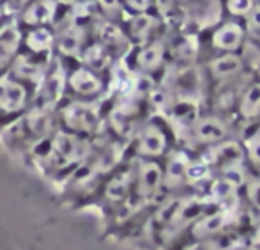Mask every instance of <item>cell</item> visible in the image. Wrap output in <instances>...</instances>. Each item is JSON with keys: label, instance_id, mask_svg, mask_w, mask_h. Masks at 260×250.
Listing matches in <instances>:
<instances>
[{"label": "cell", "instance_id": "cell-8", "mask_svg": "<svg viewBox=\"0 0 260 250\" xmlns=\"http://www.w3.org/2000/svg\"><path fill=\"white\" fill-rule=\"evenodd\" d=\"M62 13H64V7L58 0H32L14 18L21 29L53 27Z\"/></svg>", "mask_w": 260, "mask_h": 250}, {"label": "cell", "instance_id": "cell-14", "mask_svg": "<svg viewBox=\"0 0 260 250\" xmlns=\"http://www.w3.org/2000/svg\"><path fill=\"white\" fill-rule=\"evenodd\" d=\"M193 135L200 144H209L216 146L219 142H223L229 135V126L225 124V121L219 119L218 116H206L199 117L195 121V124L191 126Z\"/></svg>", "mask_w": 260, "mask_h": 250}, {"label": "cell", "instance_id": "cell-5", "mask_svg": "<svg viewBox=\"0 0 260 250\" xmlns=\"http://www.w3.org/2000/svg\"><path fill=\"white\" fill-rule=\"evenodd\" d=\"M36 91L13 75L0 76V133L28 112L34 105Z\"/></svg>", "mask_w": 260, "mask_h": 250}, {"label": "cell", "instance_id": "cell-18", "mask_svg": "<svg viewBox=\"0 0 260 250\" xmlns=\"http://www.w3.org/2000/svg\"><path fill=\"white\" fill-rule=\"evenodd\" d=\"M244 31L239 23H225L212 36V46L223 51H234L241 46Z\"/></svg>", "mask_w": 260, "mask_h": 250}, {"label": "cell", "instance_id": "cell-1", "mask_svg": "<svg viewBox=\"0 0 260 250\" xmlns=\"http://www.w3.org/2000/svg\"><path fill=\"white\" fill-rule=\"evenodd\" d=\"M94 151V138L62 130L60 126L30 154L25 165L38 171L45 179L62 186Z\"/></svg>", "mask_w": 260, "mask_h": 250}, {"label": "cell", "instance_id": "cell-7", "mask_svg": "<svg viewBox=\"0 0 260 250\" xmlns=\"http://www.w3.org/2000/svg\"><path fill=\"white\" fill-rule=\"evenodd\" d=\"M168 138L165 130L156 123H145L133 133V151L137 158L154 160L167 153Z\"/></svg>", "mask_w": 260, "mask_h": 250}, {"label": "cell", "instance_id": "cell-11", "mask_svg": "<svg viewBox=\"0 0 260 250\" xmlns=\"http://www.w3.org/2000/svg\"><path fill=\"white\" fill-rule=\"evenodd\" d=\"M55 45H57L55 27L21 29V50L41 57H55Z\"/></svg>", "mask_w": 260, "mask_h": 250}, {"label": "cell", "instance_id": "cell-2", "mask_svg": "<svg viewBox=\"0 0 260 250\" xmlns=\"http://www.w3.org/2000/svg\"><path fill=\"white\" fill-rule=\"evenodd\" d=\"M58 128L57 110L32 105L25 116L0 133V141L16 158L25 161Z\"/></svg>", "mask_w": 260, "mask_h": 250}, {"label": "cell", "instance_id": "cell-29", "mask_svg": "<svg viewBox=\"0 0 260 250\" xmlns=\"http://www.w3.org/2000/svg\"><path fill=\"white\" fill-rule=\"evenodd\" d=\"M122 4H126L127 9L133 11L135 14H138V13H147L152 6V0H122Z\"/></svg>", "mask_w": 260, "mask_h": 250}, {"label": "cell", "instance_id": "cell-26", "mask_svg": "<svg viewBox=\"0 0 260 250\" xmlns=\"http://www.w3.org/2000/svg\"><path fill=\"white\" fill-rule=\"evenodd\" d=\"M246 185V199L255 211L260 213V179H250Z\"/></svg>", "mask_w": 260, "mask_h": 250}, {"label": "cell", "instance_id": "cell-3", "mask_svg": "<svg viewBox=\"0 0 260 250\" xmlns=\"http://www.w3.org/2000/svg\"><path fill=\"white\" fill-rule=\"evenodd\" d=\"M57 119L62 130L96 138L106 131V101L64 98L57 108Z\"/></svg>", "mask_w": 260, "mask_h": 250}, {"label": "cell", "instance_id": "cell-23", "mask_svg": "<svg viewBox=\"0 0 260 250\" xmlns=\"http://www.w3.org/2000/svg\"><path fill=\"white\" fill-rule=\"evenodd\" d=\"M237 188H239V186H237L232 179H229L226 176H221V178H218L211 185V201L212 202H229L230 199L236 197Z\"/></svg>", "mask_w": 260, "mask_h": 250}, {"label": "cell", "instance_id": "cell-15", "mask_svg": "<svg viewBox=\"0 0 260 250\" xmlns=\"http://www.w3.org/2000/svg\"><path fill=\"white\" fill-rule=\"evenodd\" d=\"M78 61L82 62V64L89 66V68L106 75L113 66V51L110 50L108 46H105L103 43L96 41V39L92 38V41L85 46V50L82 51Z\"/></svg>", "mask_w": 260, "mask_h": 250}, {"label": "cell", "instance_id": "cell-21", "mask_svg": "<svg viewBox=\"0 0 260 250\" xmlns=\"http://www.w3.org/2000/svg\"><path fill=\"white\" fill-rule=\"evenodd\" d=\"M239 114L243 119H255L260 116V82L251 84L241 96Z\"/></svg>", "mask_w": 260, "mask_h": 250}, {"label": "cell", "instance_id": "cell-22", "mask_svg": "<svg viewBox=\"0 0 260 250\" xmlns=\"http://www.w3.org/2000/svg\"><path fill=\"white\" fill-rule=\"evenodd\" d=\"M156 25V18L149 13H138V14H133L127 21V29H129V36L135 39H140L144 41L151 31L154 29Z\"/></svg>", "mask_w": 260, "mask_h": 250}, {"label": "cell", "instance_id": "cell-9", "mask_svg": "<svg viewBox=\"0 0 260 250\" xmlns=\"http://www.w3.org/2000/svg\"><path fill=\"white\" fill-rule=\"evenodd\" d=\"M232 220V209L229 208H218V209H209L204 216H200L193 226L188 227L186 231V238L189 236L193 245L202 243L209 238L216 236V234L223 233L229 229V224Z\"/></svg>", "mask_w": 260, "mask_h": 250}, {"label": "cell", "instance_id": "cell-28", "mask_svg": "<svg viewBox=\"0 0 260 250\" xmlns=\"http://www.w3.org/2000/svg\"><path fill=\"white\" fill-rule=\"evenodd\" d=\"M98 7H100L101 16H110V14L117 13L120 9L122 0H96Z\"/></svg>", "mask_w": 260, "mask_h": 250}, {"label": "cell", "instance_id": "cell-32", "mask_svg": "<svg viewBox=\"0 0 260 250\" xmlns=\"http://www.w3.org/2000/svg\"><path fill=\"white\" fill-rule=\"evenodd\" d=\"M7 18H9V14H7L4 9H0V27H2V25H4V21H6Z\"/></svg>", "mask_w": 260, "mask_h": 250}, {"label": "cell", "instance_id": "cell-4", "mask_svg": "<svg viewBox=\"0 0 260 250\" xmlns=\"http://www.w3.org/2000/svg\"><path fill=\"white\" fill-rule=\"evenodd\" d=\"M66 98L100 101L108 91L106 75L82 64L80 61H66Z\"/></svg>", "mask_w": 260, "mask_h": 250}, {"label": "cell", "instance_id": "cell-6", "mask_svg": "<svg viewBox=\"0 0 260 250\" xmlns=\"http://www.w3.org/2000/svg\"><path fill=\"white\" fill-rule=\"evenodd\" d=\"M165 186V169L154 160L138 158L135 167V204L137 209L156 199Z\"/></svg>", "mask_w": 260, "mask_h": 250}, {"label": "cell", "instance_id": "cell-20", "mask_svg": "<svg viewBox=\"0 0 260 250\" xmlns=\"http://www.w3.org/2000/svg\"><path fill=\"white\" fill-rule=\"evenodd\" d=\"M209 69H211V75L218 80H223V78H230V76L237 75V73L243 69V59L239 55L229 53L221 55V57L214 59V61L209 64Z\"/></svg>", "mask_w": 260, "mask_h": 250}, {"label": "cell", "instance_id": "cell-30", "mask_svg": "<svg viewBox=\"0 0 260 250\" xmlns=\"http://www.w3.org/2000/svg\"><path fill=\"white\" fill-rule=\"evenodd\" d=\"M32 0H7L6 6H4V11H6L9 16H16L23 7H27Z\"/></svg>", "mask_w": 260, "mask_h": 250}, {"label": "cell", "instance_id": "cell-16", "mask_svg": "<svg viewBox=\"0 0 260 250\" xmlns=\"http://www.w3.org/2000/svg\"><path fill=\"white\" fill-rule=\"evenodd\" d=\"M248 238L236 229H225L223 233L209 238V240L197 243V250H246Z\"/></svg>", "mask_w": 260, "mask_h": 250}, {"label": "cell", "instance_id": "cell-24", "mask_svg": "<svg viewBox=\"0 0 260 250\" xmlns=\"http://www.w3.org/2000/svg\"><path fill=\"white\" fill-rule=\"evenodd\" d=\"M211 172V165L206 160H197V161H189L188 167V183H197L200 179H206Z\"/></svg>", "mask_w": 260, "mask_h": 250}, {"label": "cell", "instance_id": "cell-27", "mask_svg": "<svg viewBox=\"0 0 260 250\" xmlns=\"http://www.w3.org/2000/svg\"><path fill=\"white\" fill-rule=\"evenodd\" d=\"M226 7L236 16H250V13L255 9L253 0H229Z\"/></svg>", "mask_w": 260, "mask_h": 250}, {"label": "cell", "instance_id": "cell-31", "mask_svg": "<svg viewBox=\"0 0 260 250\" xmlns=\"http://www.w3.org/2000/svg\"><path fill=\"white\" fill-rule=\"evenodd\" d=\"M250 29L255 36L260 39V7H255L250 13Z\"/></svg>", "mask_w": 260, "mask_h": 250}, {"label": "cell", "instance_id": "cell-17", "mask_svg": "<svg viewBox=\"0 0 260 250\" xmlns=\"http://www.w3.org/2000/svg\"><path fill=\"white\" fill-rule=\"evenodd\" d=\"M189 158L181 151H175L170 154L165 167V186L167 188H177L182 183H188V167Z\"/></svg>", "mask_w": 260, "mask_h": 250}, {"label": "cell", "instance_id": "cell-13", "mask_svg": "<svg viewBox=\"0 0 260 250\" xmlns=\"http://www.w3.org/2000/svg\"><path fill=\"white\" fill-rule=\"evenodd\" d=\"M92 38L96 41L103 43L105 46H108L112 51L117 48H122L129 41L127 39V32L119 23L103 16H98L92 21Z\"/></svg>", "mask_w": 260, "mask_h": 250}, {"label": "cell", "instance_id": "cell-12", "mask_svg": "<svg viewBox=\"0 0 260 250\" xmlns=\"http://www.w3.org/2000/svg\"><path fill=\"white\" fill-rule=\"evenodd\" d=\"M209 154H211V158H204V160L211 165V169L216 167L221 172H225L241 165L244 158V146L237 144L234 141H223L216 144Z\"/></svg>", "mask_w": 260, "mask_h": 250}, {"label": "cell", "instance_id": "cell-10", "mask_svg": "<svg viewBox=\"0 0 260 250\" xmlns=\"http://www.w3.org/2000/svg\"><path fill=\"white\" fill-rule=\"evenodd\" d=\"M21 51V27L9 16L0 27V76L7 75Z\"/></svg>", "mask_w": 260, "mask_h": 250}, {"label": "cell", "instance_id": "cell-25", "mask_svg": "<svg viewBox=\"0 0 260 250\" xmlns=\"http://www.w3.org/2000/svg\"><path fill=\"white\" fill-rule=\"evenodd\" d=\"M244 153L257 167H260V133L251 135L244 141Z\"/></svg>", "mask_w": 260, "mask_h": 250}, {"label": "cell", "instance_id": "cell-19", "mask_svg": "<svg viewBox=\"0 0 260 250\" xmlns=\"http://www.w3.org/2000/svg\"><path fill=\"white\" fill-rule=\"evenodd\" d=\"M163 57H165V46L161 41H152L147 45L140 46V50L137 51V68L142 73H152L163 64Z\"/></svg>", "mask_w": 260, "mask_h": 250}]
</instances>
